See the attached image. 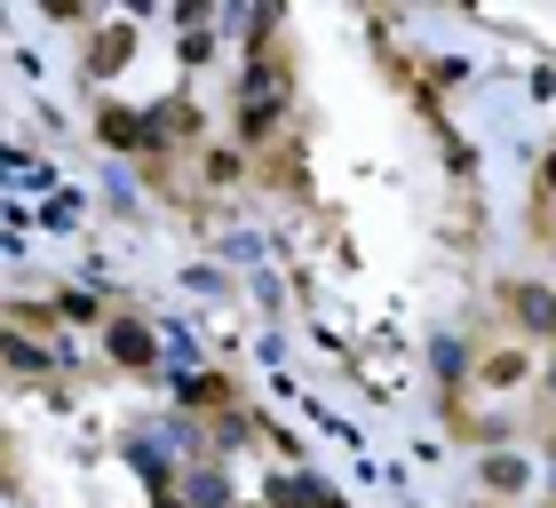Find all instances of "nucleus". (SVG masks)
Returning a JSON list of instances; mask_svg holds the SVG:
<instances>
[{
  "instance_id": "nucleus-3",
  "label": "nucleus",
  "mask_w": 556,
  "mask_h": 508,
  "mask_svg": "<svg viewBox=\"0 0 556 508\" xmlns=\"http://www.w3.org/2000/svg\"><path fill=\"white\" fill-rule=\"evenodd\" d=\"M112 358L143 366V358H151V334H143V326H112Z\"/></svg>"
},
{
  "instance_id": "nucleus-5",
  "label": "nucleus",
  "mask_w": 556,
  "mask_h": 508,
  "mask_svg": "<svg viewBox=\"0 0 556 508\" xmlns=\"http://www.w3.org/2000/svg\"><path fill=\"white\" fill-rule=\"evenodd\" d=\"M517 373H525V358H485V381H493V390H509Z\"/></svg>"
},
{
  "instance_id": "nucleus-6",
  "label": "nucleus",
  "mask_w": 556,
  "mask_h": 508,
  "mask_svg": "<svg viewBox=\"0 0 556 508\" xmlns=\"http://www.w3.org/2000/svg\"><path fill=\"white\" fill-rule=\"evenodd\" d=\"M548 191H556V160H548Z\"/></svg>"
},
{
  "instance_id": "nucleus-1",
  "label": "nucleus",
  "mask_w": 556,
  "mask_h": 508,
  "mask_svg": "<svg viewBox=\"0 0 556 508\" xmlns=\"http://www.w3.org/2000/svg\"><path fill=\"white\" fill-rule=\"evenodd\" d=\"M509 310H517V326H533V334H556V294L548 287H509Z\"/></svg>"
},
{
  "instance_id": "nucleus-4",
  "label": "nucleus",
  "mask_w": 556,
  "mask_h": 508,
  "mask_svg": "<svg viewBox=\"0 0 556 508\" xmlns=\"http://www.w3.org/2000/svg\"><path fill=\"white\" fill-rule=\"evenodd\" d=\"M104 143L136 151V143H143V119H136V112H104Z\"/></svg>"
},
{
  "instance_id": "nucleus-7",
  "label": "nucleus",
  "mask_w": 556,
  "mask_h": 508,
  "mask_svg": "<svg viewBox=\"0 0 556 508\" xmlns=\"http://www.w3.org/2000/svg\"><path fill=\"white\" fill-rule=\"evenodd\" d=\"M548 390H556V358H548Z\"/></svg>"
},
{
  "instance_id": "nucleus-2",
  "label": "nucleus",
  "mask_w": 556,
  "mask_h": 508,
  "mask_svg": "<svg viewBox=\"0 0 556 508\" xmlns=\"http://www.w3.org/2000/svg\"><path fill=\"white\" fill-rule=\"evenodd\" d=\"M128 48L136 40H128V24H119V33H104V40L88 48V72H119V64H128Z\"/></svg>"
}]
</instances>
